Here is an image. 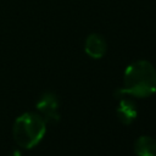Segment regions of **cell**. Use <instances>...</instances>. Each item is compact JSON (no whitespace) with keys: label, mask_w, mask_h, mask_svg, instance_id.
<instances>
[{"label":"cell","mask_w":156,"mask_h":156,"mask_svg":"<svg viewBox=\"0 0 156 156\" xmlns=\"http://www.w3.org/2000/svg\"><path fill=\"white\" fill-rule=\"evenodd\" d=\"M156 93V69L145 60L130 63L123 76V87L115 91L116 98L133 95L136 98H147Z\"/></svg>","instance_id":"obj_1"},{"label":"cell","mask_w":156,"mask_h":156,"mask_svg":"<svg viewBox=\"0 0 156 156\" xmlns=\"http://www.w3.org/2000/svg\"><path fill=\"white\" fill-rule=\"evenodd\" d=\"M46 122L39 113L26 112L18 116L13 123L12 135L16 144L23 149L37 146L44 138Z\"/></svg>","instance_id":"obj_2"},{"label":"cell","mask_w":156,"mask_h":156,"mask_svg":"<svg viewBox=\"0 0 156 156\" xmlns=\"http://www.w3.org/2000/svg\"><path fill=\"white\" fill-rule=\"evenodd\" d=\"M58 99L54 93H44L37 101V110L45 122L57 123L60 121L58 113Z\"/></svg>","instance_id":"obj_3"},{"label":"cell","mask_w":156,"mask_h":156,"mask_svg":"<svg viewBox=\"0 0 156 156\" xmlns=\"http://www.w3.org/2000/svg\"><path fill=\"white\" fill-rule=\"evenodd\" d=\"M107 49L106 40L100 34L93 33L87 37L84 43V51L91 58H101Z\"/></svg>","instance_id":"obj_4"},{"label":"cell","mask_w":156,"mask_h":156,"mask_svg":"<svg viewBox=\"0 0 156 156\" xmlns=\"http://www.w3.org/2000/svg\"><path fill=\"white\" fill-rule=\"evenodd\" d=\"M117 117L123 124H130L138 116V110L134 101L129 99H122L117 107Z\"/></svg>","instance_id":"obj_5"},{"label":"cell","mask_w":156,"mask_h":156,"mask_svg":"<svg viewBox=\"0 0 156 156\" xmlns=\"http://www.w3.org/2000/svg\"><path fill=\"white\" fill-rule=\"evenodd\" d=\"M136 156H156V140L149 135H141L134 143Z\"/></svg>","instance_id":"obj_6"},{"label":"cell","mask_w":156,"mask_h":156,"mask_svg":"<svg viewBox=\"0 0 156 156\" xmlns=\"http://www.w3.org/2000/svg\"><path fill=\"white\" fill-rule=\"evenodd\" d=\"M7 156H21V152H20V150H12L9 152Z\"/></svg>","instance_id":"obj_7"}]
</instances>
